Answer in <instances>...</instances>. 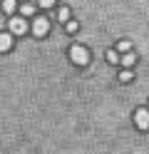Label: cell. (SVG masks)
I'll list each match as a JSON object with an SVG mask.
<instances>
[{
    "mask_svg": "<svg viewBox=\"0 0 149 154\" xmlns=\"http://www.w3.org/2000/svg\"><path fill=\"white\" fill-rule=\"evenodd\" d=\"M132 70H122V72H119V80H122V82H129V80H132Z\"/></svg>",
    "mask_w": 149,
    "mask_h": 154,
    "instance_id": "cell-11",
    "label": "cell"
},
{
    "mask_svg": "<svg viewBox=\"0 0 149 154\" xmlns=\"http://www.w3.org/2000/svg\"><path fill=\"white\" fill-rule=\"evenodd\" d=\"M57 20L60 23H70V10H67V8H60V10H57Z\"/></svg>",
    "mask_w": 149,
    "mask_h": 154,
    "instance_id": "cell-8",
    "label": "cell"
},
{
    "mask_svg": "<svg viewBox=\"0 0 149 154\" xmlns=\"http://www.w3.org/2000/svg\"><path fill=\"white\" fill-rule=\"evenodd\" d=\"M8 27H10V35H23L27 30V23H25V17H10Z\"/></svg>",
    "mask_w": 149,
    "mask_h": 154,
    "instance_id": "cell-2",
    "label": "cell"
},
{
    "mask_svg": "<svg viewBox=\"0 0 149 154\" xmlns=\"http://www.w3.org/2000/svg\"><path fill=\"white\" fill-rule=\"evenodd\" d=\"M47 27H50V23H47V17H35V20H33V32H35L37 37H42V35H47Z\"/></svg>",
    "mask_w": 149,
    "mask_h": 154,
    "instance_id": "cell-4",
    "label": "cell"
},
{
    "mask_svg": "<svg viewBox=\"0 0 149 154\" xmlns=\"http://www.w3.org/2000/svg\"><path fill=\"white\" fill-rule=\"evenodd\" d=\"M65 27H67V32H77V27H79V25H77L75 20H70V23H65Z\"/></svg>",
    "mask_w": 149,
    "mask_h": 154,
    "instance_id": "cell-12",
    "label": "cell"
},
{
    "mask_svg": "<svg viewBox=\"0 0 149 154\" xmlns=\"http://www.w3.org/2000/svg\"><path fill=\"white\" fill-rule=\"evenodd\" d=\"M107 62H109V65H117V62H119V55H117L114 50H107Z\"/></svg>",
    "mask_w": 149,
    "mask_h": 154,
    "instance_id": "cell-10",
    "label": "cell"
},
{
    "mask_svg": "<svg viewBox=\"0 0 149 154\" xmlns=\"http://www.w3.org/2000/svg\"><path fill=\"white\" fill-rule=\"evenodd\" d=\"M15 10H17V3H15V0H3V13L13 15Z\"/></svg>",
    "mask_w": 149,
    "mask_h": 154,
    "instance_id": "cell-7",
    "label": "cell"
},
{
    "mask_svg": "<svg viewBox=\"0 0 149 154\" xmlns=\"http://www.w3.org/2000/svg\"><path fill=\"white\" fill-rule=\"evenodd\" d=\"M134 124H137L139 129H147L149 127V109L147 107H142V109L134 112Z\"/></svg>",
    "mask_w": 149,
    "mask_h": 154,
    "instance_id": "cell-3",
    "label": "cell"
},
{
    "mask_svg": "<svg viewBox=\"0 0 149 154\" xmlns=\"http://www.w3.org/2000/svg\"><path fill=\"white\" fill-rule=\"evenodd\" d=\"M147 109H149V104H147Z\"/></svg>",
    "mask_w": 149,
    "mask_h": 154,
    "instance_id": "cell-15",
    "label": "cell"
},
{
    "mask_svg": "<svg viewBox=\"0 0 149 154\" xmlns=\"http://www.w3.org/2000/svg\"><path fill=\"white\" fill-rule=\"evenodd\" d=\"M119 62H122V65L127 67V70H129V67H132V65L137 62V55H134V52H127L124 57H119Z\"/></svg>",
    "mask_w": 149,
    "mask_h": 154,
    "instance_id": "cell-6",
    "label": "cell"
},
{
    "mask_svg": "<svg viewBox=\"0 0 149 154\" xmlns=\"http://www.w3.org/2000/svg\"><path fill=\"white\" fill-rule=\"evenodd\" d=\"M13 47V35L10 32H0V52H5Z\"/></svg>",
    "mask_w": 149,
    "mask_h": 154,
    "instance_id": "cell-5",
    "label": "cell"
},
{
    "mask_svg": "<svg viewBox=\"0 0 149 154\" xmlns=\"http://www.w3.org/2000/svg\"><path fill=\"white\" fill-rule=\"evenodd\" d=\"M40 5H42V8H52L55 0H40Z\"/></svg>",
    "mask_w": 149,
    "mask_h": 154,
    "instance_id": "cell-14",
    "label": "cell"
},
{
    "mask_svg": "<svg viewBox=\"0 0 149 154\" xmlns=\"http://www.w3.org/2000/svg\"><path fill=\"white\" fill-rule=\"evenodd\" d=\"M70 60H72L75 65H87V62H89L87 47H82V45H72V47H70Z\"/></svg>",
    "mask_w": 149,
    "mask_h": 154,
    "instance_id": "cell-1",
    "label": "cell"
},
{
    "mask_svg": "<svg viewBox=\"0 0 149 154\" xmlns=\"http://www.w3.org/2000/svg\"><path fill=\"white\" fill-rule=\"evenodd\" d=\"M20 13H23V15H35V5L33 3H25L23 8H20Z\"/></svg>",
    "mask_w": 149,
    "mask_h": 154,
    "instance_id": "cell-9",
    "label": "cell"
},
{
    "mask_svg": "<svg viewBox=\"0 0 149 154\" xmlns=\"http://www.w3.org/2000/svg\"><path fill=\"white\" fill-rule=\"evenodd\" d=\"M119 50H122V52H129V50H132V45H129L127 40H122V42H119Z\"/></svg>",
    "mask_w": 149,
    "mask_h": 154,
    "instance_id": "cell-13",
    "label": "cell"
}]
</instances>
